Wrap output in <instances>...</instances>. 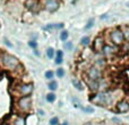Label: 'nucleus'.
Here are the masks:
<instances>
[{"instance_id":"nucleus-1","label":"nucleus","mask_w":129,"mask_h":125,"mask_svg":"<svg viewBox=\"0 0 129 125\" xmlns=\"http://www.w3.org/2000/svg\"><path fill=\"white\" fill-rule=\"evenodd\" d=\"M0 61H1L2 66L6 67L7 69H10V71H14V69H16L19 66V60L17 59V57L8 54V52H1Z\"/></svg>"},{"instance_id":"nucleus-2","label":"nucleus","mask_w":129,"mask_h":125,"mask_svg":"<svg viewBox=\"0 0 129 125\" xmlns=\"http://www.w3.org/2000/svg\"><path fill=\"white\" fill-rule=\"evenodd\" d=\"M32 107V98L29 96L27 97H20L17 100V108L19 112L22 113H27Z\"/></svg>"},{"instance_id":"nucleus-3","label":"nucleus","mask_w":129,"mask_h":125,"mask_svg":"<svg viewBox=\"0 0 129 125\" xmlns=\"http://www.w3.org/2000/svg\"><path fill=\"white\" fill-rule=\"evenodd\" d=\"M110 94L107 93V92H99L96 93L93 98L91 99V101L95 105H99V106H104L107 103H109V98H110Z\"/></svg>"},{"instance_id":"nucleus-4","label":"nucleus","mask_w":129,"mask_h":125,"mask_svg":"<svg viewBox=\"0 0 129 125\" xmlns=\"http://www.w3.org/2000/svg\"><path fill=\"white\" fill-rule=\"evenodd\" d=\"M17 92L20 97L31 96V93L33 92V84L32 83H20L17 87Z\"/></svg>"},{"instance_id":"nucleus-5","label":"nucleus","mask_w":129,"mask_h":125,"mask_svg":"<svg viewBox=\"0 0 129 125\" xmlns=\"http://www.w3.org/2000/svg\"><path fill=\"white\" fill-rule=\"evenodd\" d=\"M110 39H111V41L113 42L114 46H121L123 43V41H125L122 31L119 30V29L113 30V31L111 32V34H110Z\"/></svg>"},{"instance_id":"nucleus-6","label":"nucleus","mask_w":129,"mask_h":125,"mask_svg":"<svg viewBox=\"0 0 129 125\" xmlns=\"http://www.w3.org/2000/svg\"><path fill=\"white\" fill-rule=\"evenodd\" d=\"M87 76H88V78L91 81H100L101 76H102V72H101V69L99 67L92 66V67H89Z\"/></svg>"},{"instance_id":"nucleus-7","label":"nucleus","mask_w":129,"mask_h":125,"mask_svg":"<svg viewBox=\"0 0 129 125\" xmlns=\"http://www.w3.org/2000/svg\"><path fill=\"white\" fill-rule=\"evenodd\" d=\"M45 9H47L48 11H50V13H53V11H56L57 9L59 8V1L58 0H48L47 2H45Z\"/></svg>"},{"instance_id":"nucleus-8","label":"nucleus","mask_w":129,"mask_h":125,"mask_svg":"<svg viewBox=\"0 0 129 125\" xmlns=\"http://www.w3.org/2000/svg\"><path fill=\"white\" fill-rule=\"evenodd\" d=\"M25 6H26V8L28 9V10H31L32 13H36V11L39 10V8H40V7H39L40 5H39L38 0H26Z\"/></svg>"},{"instance_id":"nucleus-9","label":"nucleus","mask_w":129,"mask_h":125,"mask_svg":"<svg viewBox=\"0 0 129 125\" xmlns=\"http://www.w3.org/2000/svg\"><path fill=\"white\" fill-rule=\"evenodd\" d=\"M104 40H103L102 36H98V38L95 39V41H94V50H95L96 52H101L103 49V47H104Z\"/></svg>"},{"instance_id":"nucleus-10","label":"nucleus","mask_w":129,"mask_h":125,"mask_svg":"<svg viewBox=\"0 0 129 125\" xmlns=\"http://www.w3.org/2000/svg\"><path fill=\"white\" fill-rule=\"evenodd\" d=\"M117 110L119 113H127L129 112V102L126 100H122L117 103Z\"/></svg>"},{"instance_id":"nucleus-11","label":"nucleus","mask_w":129,"mask_h":125,"mask_svg":"<svg viewBox=\"0 0 129 125\" xmlns=\"http://www.w3.org/2000/svg\"><path fill=\"white\" fill-rule=\"evenodd\" d=\"M104 56H110V55H113L114 52H117V48H114L113 46H109V45H104L102 51Z\"/></svg>"},{"instance_id":"nucleus-12","label":"nucleus","mask_w":129,"mask_h":125,"mask_svg":"<svg viewBox=\"0 0 129 125\" xmlns=\"http://www.w3.org/2000/svg\"><path fill=\"white\" fill-rule=\"evenodd\" d=\"M88 87L89 89L92 90V91H98L99 89H100V83H99V81H88Z\"/></svg>"},{"instance_id":"nucleus-13","label":"nucleus","mask_w":129,"mask_h":125,"mask_svg":"<svg viewBox=\"0 0 129 125\" xmlns=\"http://www.w3.org/2000/svg\"><path fill=\"white\" fill-rule=\"evenodd\" d=\"M63 52L61 51V50H59V51H57V57H56V64L57 65H60L61 62L63 61Z\"/></svg>"},{"instance_id":"nucleus-14","label":"nucleus","mask_w":129,"mask_h":125,"mask_svg":"<svg viewBox=\"0 0 129 125\" xmlns=\"http://www.w3.org/2000/svg\"><path fill=\"white\" fill-rule=\"evenodd\" d=\"M13 125H26L24 117H16L13 122Z\"/></svg>"},{"instance_id":"nucleus-15","label":"nucleus","mask_w":129,"mask_h":125,"mask_svg":"<svg viewBox=\"0 0 129 125\" xmlns=\"http://www.w3.org/2000/svg\"><path fill=\"white\" fill-rule=\"evenodd\" d=\"M73 85L77 90H79V91H83V89H84V88H83V84L80 83V81L76 80V78H74V80H73Z\"/></svg>"},{"instance_id":"nucleus-16","label":"nucleus","mask_w":129,"mask_h":125,"mask_svg":"<svg viewBox=\"0 0 129 125\" xmlns=\"http://www.w3.org/2000/svg\"><path fill=\"white\" fill-rule=\"evenodd\" d=\"M89 43H91V40H89L88 36H83V38L80 39V45L84 46V47H88Z\"/></svg>"},{"instance_id":"nucleus-17","label":"nucleus","mask_w":129,"mask_h":125,"mask_svg":"<svg viewBox=\"0 0 129 125\" xmlns=\"http://www.w3.org/2000/svg\"><path fill=\"white\" fill-rule=\"evenodd\" d=\"M48 88H49V90H51V91H56L57 88H58V83H57L56 81H50Z\"/></svg>"},{"instance_id":"nucleus-18","label":"nucleus","mask_w":129,"mask_h":125,"mask_svg":"<svg viewBox=\"0 0 129 125\" xmlns=\"http://www.w3.org/2000/svg\"><path fill=\"white\" fill-rule=\"evenodd\" d=\"M56 94L54 93H49V94H47V101L48 102H54L56 101Z\"/></svg>"},{"instance_id":"nucleus-19","label":"nucleus","mask_w":129,"mask_h":125,"mask_svg":"<svg viewBox=\"0 0 129 125\" xmlns=\"http://www.w3.org/2000/svg\"><path fill=\"white\" fill-rule=\"evenodd\" d=\"M68 36H69V33H68V32H67V31H62V32L60 33V40L66 42V41L68 40Z\"/></svg>"},{"instance_id":"nucleus-20","label":"nucleus","mask_w":129,"mask_h":125,"mask_svg":"<svg viewBox=\"0 0 129 125\" xmlns=\"http://www.w3.org/2000/svg\"><path fill=\"white\" fill-rule=\"evenodd\" d=\"M47 56H48V58H53L54 57V49L53 48H48V50H47Z\"/></svg>"},{"instance_id":"nucleus-21","label":"nucleus","mask_w":129,"mask_h":125,"mask_svg":"<svg viewBox=\"0 0 129 125\" xmlns=\"http://www.w3.org/2000/svg\"><path fill=\"white\" fill-rule=\"evenodd\" d=\"M122 34H123V38H125V40L129 41V26L125 27V29L122 30Z\"/></svg>"},{"instance_id":"nucleus-22","label":"nucleus","mask_w":129,"mask_h":125,"mask_svg":"<svg viewBox=\"0 0 129 125\" xmlns=\"http://www.w3.org/2000/svg\"><path fill=\"white\" fill-rule=\"evenodd\" d=\"M44 76H45V78H48V80H52L54 76V73L52 71H48V72H45Z\"/></svg>"},{"instance_id":"nucleus-23","label":"nucleus","mask_w":129,"mask_h":125,"mask_svg":"<svg viewBox=\"0 0 129 125\" xmlns=\"http://www.w3.org/2000/svg\"><path fill=\"white\" fill-rule=\"evenodd\" d=\"M94 22H95V19H94V18H91V19L88 20V23H87V25L85 26V29H86V30L92 29V27H93V25H94Z\"/></svg>"},{"instance_id":"nucleus-24","label":"nucleus","mask_w":129,"mask_h":125,"mask_svg":"<svg viewBox=\"0 0 129 125\" xmlns=\"http://www.w3.org/2000/svg\"><path fill=\"white\" fill-rule=\"evenodd\" d=\"M56 74H57V76H58V77H63V76H64V69L60 67V68L57 69V73Z\"/></svg>"},{"instance_id":"nucleus-25","label":"nucleus","mask_w":129,"mask_h":125,"mask_svg":"<svg viewBox=\"0 0 129 125\" xmlns=\"http://www.w3.org/2000/svg\"><path fill=\"white\" fill-rule=\"evenodd\" d=\"M63 47H64V49H67V50H73V48H74V45H73V42H64V45H63Z\"/></svg>"},{"instance_id":"nucleus-26","label":"nucleus","mask_w":129,"mask_h":125,"mask_svg":"<svg viewBox=\"0 0 129 125\" xmlns=\"http://www.w3.org/2000/svg\"><path fill=\"white\" fill-rule=\"evenodd\" d=\"M28 46L32 48V49H36V48H38V42H36L35 40H31L28 42Z\"/></svg>"},{"instance_id":"nucleus-27","label":"nucleus","mask_w":129,"mask_h":125,"mask_svg":"<svg viewBox=\"0 0 129 125\" xmlns=\"http://www.w3.org/2000/svg\"><path fill=\"white\" fill-rule=\"evenodd\" d=\"M59 124V119L57 117H53V118L50 119V125H58Z\"/></svg>"},{"instance_id":"nucleus-28","label":"nucleus","mask_w":129,"mask_h":125,"mask_svg":"<svg viewBox=\"0 0 129 125\" xmlns=\"http://www.w3.org/2000/svg\"><path fill=\"white\" fill-rule=\"evenodd\" d=\"M73 102H74V107H76V108H79L80 107L79 101L76 100V98H73Z\"/></svg>"},{"instance_id":"nucleus-29","label":"nucleus","mask_w":129,"mask_h":125,"mask_svg":"<svg viewBox=\"0 0 129 125\" xmlns=\"http://www.w3.org/2000/svg\"><path fill=\"white\" fill-rule=\"evenodd\" d=\"M83 110H84L85 113H94V109L92 107H84Z\"/></svg>"},{"instance_id":"nucleus-30","label":"nucleus","mask_w":129,"mask_h":125,"mask_svg":"<svg viewBox=\"0 0 129 125\" xmlns=\"http://www.w3.org/2000/svg\"><path fill=\"white\" fill-rule=\"evenodd\" d=\"M4 41H5V43H6V46H8V47H10V48L13 47V45H11V43H10V41H9L8 39H5Z\"/></svg>"},{"instance_id":"nucleus-31","label":"nucleus","mask_w":129,"mask_h":125,"mask_svg":"<svg viewBox=\"0 0 129 125\" xmlns=\"http://www.w3.org/2000/svg\"><path fill=\"white\" fill-rule=\"evenodd\" d=\"M34 55H35V56H40V52H39L36 49H34Z\"/></svg>"},{"instance_id":"nucleus-32","label":"nucleus","mask_w":129,"mask_h":125,"mask_svg":"<svg viewBox=\"0 0 129 125\" xmlns=\"http://www.w3.org/2000/svg\"><path fill=\"white\" fill-rule=\"evenodd\" d=\"M39 114H40L41 115V116H44V112H43V110H39Z\"/></svg>"},{"instance_id":"nucleus-33","label":"nucleus","mask_w":129,"mask_h":125,"mask_svg":"<svg viewBox=\"0 0 129 125\" xmlns=\"http://www.w3.org/2000/svg\"><path fill=\"white\" fill-rule=\"evenodd\" d=\"M84 125H94V124H92V123H85Z\"/></svg>"},{"instance_id":"nucleus-34","label":"nucleus","mask_w":129,"mask_h":125,"mask_svg":"<svg viewBox=\"0 0 129 125\" xmlns=\"http://www.w3.org/2000/svg\"><path fill=\"white\" fill-rule=\"evenodd\" d=\"M61 125H69L68 123H67V122H64V123H62V124H61Z\"/></svg>"},{"instance_id":"nucleus-35","label":"nucleus","mask_w":129,"mask_h":125,"mask_svg":"<svg viewBox=\"0 0 129 125\" xmlns=\"http://www.w3.org/2000/svg\"><path fill=\"white\" fill-rule=\"evenodd\" d=\"M73 1H76V0H73Z\"/></svg>"}]
</instances>
